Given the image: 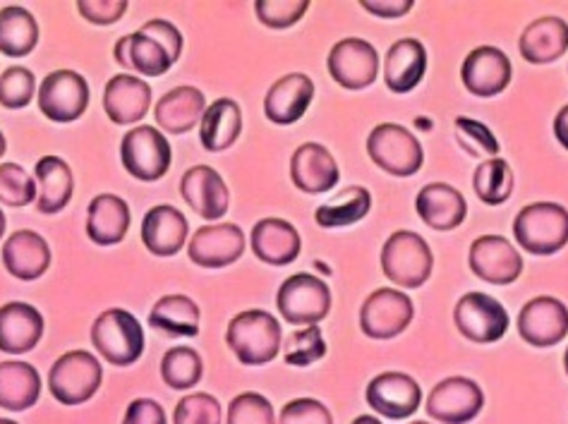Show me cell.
Returning a JSON list of instances; mask_svg holds the SVG:
<instances>
[{
  "label": "cell",
  "mask_w": 568,
  "mask_h": 424,
  "mask_svg": "<svg viewBox=\"0 0 568 424\" xmlns=\"http://www.w3.org/2000/svg\"><path fill=\"white\" fill-rule=\"evenodd\" d=\"M226 341L233 355L247 367H262L281 353V324L274 314L264 310H247L233 316Z\"/></svg>",
  "instance_id": "6da1fadb"
},
{
  "label": "cell",
  "mask_w": 568,
  "mask_h": 424,
  "mask_svg": "<svg viewBox=\"0 0 568 424\" xmlns=\"http://www.w3.org/2000/svg\"><path fill=\"white\" fill-rule=\"evenodd\" d=\"M518 245L537 256L557 254L568 245V211L555 202L523 206L514 221Z\"/></svg>",
  "instance_id": "7a4b0ae2"
},
{
  "label": "cell",
  "mask_w": 568,
  "mask_h": 424,
  "mask_svg": "<svg viewBox=\"0 0 568 424\" xmlns=\"http://www.w3.org/2000/svg\"><path fill=\"white\" fill-rule=\"evenodd\" d=\"M92 343L99 355L115 367H130L144 353V331L138 316L113 307L101 312L92 326Z\"/></svg>",
  "instance_id": "3957f363"
},
{
  "label": "cell",
  "mask_w": 568,
  "mask_h": 424,
  "mask_svg": "<svg viewBox=\"0 0 568 424\" xmlns=\"http://www.w3.org/2000/svg\"><path fill=\"white\" fill-rule=\"evenodd\" d=\"M435 256L432 250L413 231H396L388 235L382 248V271L384 276L400 287H420L432 276Z\"/></svg>",
  "instance_id": "277c9868"
},
{
  "label": "cell",
  "mask_w": 568,
  "mask_h": 424,
  "mask_svg": "<svg viewBox=\"0 0 568 424\" xmlns=\"http://www.w3.org/2000/svg\"><path fill=\"white\" fill-rule=\"evenodd\" d=\"M103 370L87 351H70L53 362L49 372L51 396L63 405H82L101 388Z\"/></svg>",
  "instance_id": "5b68a950"
},
{
  "label": "cell",
  "mask_w": 568,
  "mask_h": 424,
  "mask_svg": "<svg viewBox=\"0 0 568 424\" xmlns=\"http://www.w3.org/2000/svg\"><path fill=\"white\" fill-rule=\"evenodd\" d=\"M367 154L382 171L396 178H410L423 169L425 151L420 140L394 123H382L369 132Z\"/></svg>",
  "instance_id": "8992f818"
},
{
  "label": "cell",
  "mask_w": 568,
  "mask_h": 424,
  "mask_svg": "<svg viewBox=\"0 0 568 424\" xmlns=\"http://www.w3.org/2000/svg\"><path fill=\"white\" fill-rule=\"evenodd\" d=\"M276 305L288 324L317 326L332 310V291L317 276L295 274L281 283Z\"/></svg>",
  "instance_id": "52a82bcc"
},
{
  "label": "cell",
  "mask_w": 568,
  "mask_h": 424,
  "mask_svg": "<svg viewBox=\"0 0 568 424\" xmlns=\"http://www.w3.org/2000/svg\"><path fill=\"white\" fill-rule=\"evenodd\" d=\"M121 159L125 171L144 180V183H154L169 173L171 161H173V149L171 142L163 138L152 125H138L132 128L121 144Z\"/></svg>",
  "instance_id": "ba28073f"
},
{
  "label": "cell",
  "mask_w": 568,
  "mask_h": 424,
  "mask_svg": "<svg viewBox=\"0 0 568 424\" xmlns=\"http://www.w3.org/2000/svg\"><path fill=\"white\" fill-rule=\"evenodd\" d=\"M413 300L396 287H379L361 307V329L365 336L375 341H388L400 336L413 322Z\"/></svg>",
  "instance_id": "9c48e42d"
},
{
  "label": "cell",
  "mask_w": 568,
  "mask_h": 424,
  "mask_svg": "<svg viewBox=\"0 0 568 424\" xmlns=\"http://www.w3.org/2000/svg\"><path fill=\"white\" fill-rule=\"evenodd\" d=\"M485 407V393L468 376H448L432 388L427 415L439 424H468Z\"/></svg>",
  "instance_id": "30bf717a"
},
{
  "label": "cell",
  "mask_w": 568,
  "mask_h": 424,
  "mask_svg": "<svg viewBox=\"0 0 568 424\" xmlns=\"http://www.w3.org/2000/svg\"><path fill=\"white\" fill-rule=\"evenodd\" d=\"M39 109L53 123H74L89 105V84L80 72L55 70L39 87Z\"/></svg>",
  "instance_id": "8fae6325"
},
{
  "label": "cell",
  "mask_w": 568,
  "mask_h": 424,
  "mask_svg": "<svg viewBox=\"0 0 568 424\" xmlns=\"http://www.w3.org/2000/svg\"><path fill=\"white\" fill-rule=\"evenodd\" d=\"M456 329L473 343H497L508 331V312L499 300L485 293H466L454 310Z\"/></svg>",
  "instance_id": "7c38bea8"
},
{
  "label": "cell",
  "mask_w": 568,
  "mask_h": 424,
  "mask_svg": "<svg viewBox=\"0 0 568 424\" xmlns=\"http://www.w3.org/2000/svg\"><path fill=\"white\" fill-rule=\"evenodd\" d=\"M328 72L343 89H367L379 74V53L365 39H341L328 53Z\"/></svg>",
  "instance_id": "4fadbf2b"
},
{
  "label": "cell",
  "mask_w": 568,
  "mask_h": 424,
  "mask_svg": "<svg viewBox=\"0 0 568 424\" xmlns=\"http://www.w3.org/2000/svg\"><path fill=\"white\" fill-rule=\"evenodd\" d=\"M367 405L388 420H406L423 403V388L410 374L384 372L367 386Z\"/></svg>",
  "instance_id": "5bb4252c"
},
{
  "label": "cell",
  "mask_w": 568,
  "mask_h": 424,
  "mask_svg": "<svg viewBox=\"0 0 568 424\" xmlns=\"http://www.w3.org/2000/svg\"><path fill=\"white\" fill-rule=\"evenodd\" d=\"M473 274L491 285H508L523 274V256L501 235H483L470 245Z\"/></svg>",
  "instance_id": "9a60e30c"
},
{
  "label": "cell",
  "mask_w": 568,
  "mask_h": 424,
  "mask_svg": "<svg viewBox=\"0 0 568 424\" xmlns=\"http://www.w3.org/2000/svg\"><path fill=\"white\" fill-rule=\"evenodd\" d=\"M245 252V233L235 223L204 225L192 235L187 254L204 269H223L241 260Z\"/></svg>",
  "instance_id": "2e32d148"
},
{
  "label": "cell",
  "mask_w": 568,
  "mask_h": 424,
  "mask_svg": "<svg viewBox=\"0 0 568 424\" xmlns=\"http://www.w3.org/2000/svg\"><path fill=\"white\" fill-rule=\"evenodd\" d=\"M511 60L497 47H480L463 60L460 80L470 94L480 99H491L501 94L511 82Z\"/></svg>",
  "instance_id": "e0dca14e"
},
{
  "label": "cell",
  "mask_w": 568,
  "mask_h": 424,
  "mask_svg": "<svg viewBox=\"0 0 568 424\" xmlns=\"http://www.w3.org/2000/svg\"><path fill=\"white\" fill-rule=\"evenodd\" d=\"M520 339L535 347H551L566 339L568 310L557 297H535L518 314Z\"/></svg>",
  "instance_id": "ac0fdd59"
},
{
  "label": "cell",
  "mask_w": 568,
  "mask_h": 424,
  "mask_svg": "<svg viewBox=\"0 0 568 424\" xmlns=\"http://www.w3.org/2000/svg\"><path fill=\"white\" fill-rule=\"evenodd\" d=\"M181 192L194 214L206 221H219L229 214L231 190L219 171L209 169V165H194V169H190L181 180Z\"/></svg>",
  "instance_id": "d6986e66"
},
{
  "label": "cell",
  "mask_w": 568,
  "mask_h": 424,
  "mask_svg": "<svg viewBox=\"0 0 568 424\" xmlns=\"http://www.w3.org/2000/svg\"><path fill=\"white\" fill-rule=\"evenodd\" d=\"M312 99H315V82H312L307 74H283V78L276 80L266 92V120H272L274 125H293L307 113Z\"/></svg>",
  "instance_id": "ffe728a7"
},
{
  "label": "cell",
  "mask_w": 568,
  "mask_h": 424,
  "mask_svg": "<svg viewBox=\"0 0 568 424\" xmlns=\"http://www.w3.org/2000/svg\"><path fill=\"white\" fill-rule=\"evenodd\" d=\"M293 185L305 194H324L334 190L338 183V163L332 151L317 142H307L295 149L291 159Z\"/></svg>",
  "instance_id": "44dd1931"
},
{
  "label": "cell",
  "mask_w": 568,
  "mask_h": 424,
  "mask_svg": "<svg viewBox=\"0 0 568 424\" xmlns=\"http://www.w3.org/2000/svg\"><path fill=\"white\" fill-rule=\"evenodd\" d=\"M250 245L260 262L272 266H286L301 256L303 240L293 223L283 219H262L260 223H254Z\"/></svg>",
  "instance_id": "7402d4cb"
},
{
  "label": "cell",
  "mask_w": 568,
  "mask_h": 424,
  "mask_svg": "<svg viewBox=\"0 0 568 424\" xmlns=\"http://www.w3.org/2000/svg\"><path fill=\"white\" fill-rule=\"evenodd\" d=\"M152 105V87L134 74H115L103 92V109L115 125H134Z\"/></svg>",
  "instance_id": "603a6c76"
},
{
  "label": "cell",
  "mask_w": 568,
  "mask_h": 424,
  "mask_svg": "<svg viewBox=\"0 0 568 424\" xmlns=\"http://www.w3.org/2000/svg\"><path fill=\"white\" fill-rule=\"evenodd\" d=\"M190 225L183 216V211H178L171 204H159L146 211L142 221V242L144 248L156 256H173L185 248Z\"/></svg>",
  "instance_id": "cb8c5ba5"
},
{
  "label": "cell",
  "mask_w": 568,
  "mask_h": 424,
  "mask_svg": "<svg viewBox=\"0 0 568 424\" xmlns=\"http://www.w3.org/2000/svg\"><path fill=\"white\" fill-rule=\"evenodd\" d=\"M43 336V316L27 302H8L0 307V351L24 355L34 351Z\"/></svg>",
  "instance_id": "d4e9b609"
},
{
  "label": "cell",
  "mask_w": 568,
  "mask_h": 424,
  "mask_svg": "<svg viewBox=\"0 0 568 424\" xmlns=\"http://www.w3.org/2000/svg\"><path fill=\"white\" fill-rule=\"evenodd\" d=\"M415 209L423 223L435 231H454L468 214L466 196L446 183L425 185L415 196Z\"/></svg>",
  "instance_id": "484cf974"
},
{
  "label": "cell",
  "mask_w": 568,
  "mask_h": 424,
  "mask_svg": "<svg viewBox=\"0 0 568 424\" xmlns=\"http://www.w3.org/2000/svg\"><path fill=\"white\" fill-rule=\"evenodd\" d=\"M3 264L14 279L37 281L51 266L49 242L34 231L12 233L3 245Z\"/></svg>",
  "instance_id": "4316f807"
},
{
  "label": "cell",
  "mask_w": 568,
  "mask_h": 424,
  "mask_svg": "<svg viewBox=\"0 0 568 424\" xmlns=\"http://www.w3.org/2000/svg\"><path fill=\"white\" fill-rule=\"evenodd\" d=\"M427 51L417 39H398L384 60V82L394 94H408L425 80Z\"/></svg>",
  "instance_id": "83f0119b"
},
{
  "label": "cell",
  "mask_w": 568,
  "mask_h": 424,
  "mask_svg": "<svg viewBox=\"0 0 568 424\" xmlns=\"http://www.w3.org/2000/svg\"><path fill=\"white\" fill-rule=\"evenodd\" d=\"M206 99L197 87H175L156 101V125L169 134H185L202 123Z\"/></svg>",
  "instance_id": "f1b7e54d"
},
{
  "label": "cell",
  "mask_w": 568,
  "mask_h": 424,
  "mask_svg": "<svg viewBox=\"0 0 568 424\" xmlns=\"http://www.w3.org/2000/svg\"><path fill=\"white\" fill-rule=\"evenodd\" d=\"M130 229V206L118 194H99L87 211V235L101 248L123 242Z\"/></svg>",
  "instance_id": "f546056e"
},
{
  "label": "cell",
  "mask_w": 568,
  "mask_h": 424,
  "mask_svg": "<svg viewBox=\"0 0 568 424\" xmlns=\"http://www.w3.org/2000/svg\"><path fill=\"white\" fill-rule=\"evenodd\" d=\"M520 55L532 65H549L568 51V24L561 18H540L520 34Z\"/></svg>",
  "instance_id": "4dcf8cb0"
},
{
  "label": "cell",
  "mask_w": 568,
  "mask_h": 424,
  "mask_svg": "<svg viewBox=\"0 0 568 424\" xmlns=\"http://www.w3.org/2000/svg\"><path fill=\"white\" fill-rule=\"evenodd\" d=\"M41 396V376L29 362H0V407L10 413H24Z\"/></svg>",
  "instance_id": "1f68e13d"
},
{
  "label": "cell",
  "mask_w": 568,
  "mask_h": 424,
  "mask_svg": "<svg viewBox=\"0 0 568 424\" xmlns=\"http://www.w3.org/2000/svg\"><path fill=\"white\" fill-rule=\"evenodd\" d=\"M34 180L39 183L37 209L41 214H58L63 211L74 192V178L70 165L58 157H43L37 161Z\"/></svg>",
  "instance_id": "d6a6232c"
},
{
  "label": "cell",
  "mask_w": 568,
  "mask_h": 424,
  "mask_svg": "<svg viewBox=\"0 0 568 424\" xmlns=\"http://www.w3.org/2000/svg\"><path fill=\"white\" fill-rule=\"evenodd\" d=\"M243 132L241 105L233 99H216L206 105L200 123V140L206 151H226Z\"/></svg>",
  "instance_id": "836d02e7"
},
{
  "label": "cell",
  "mask_w": 568,
  "mask_h": 424,
  "mask_svg": "<svg viewBox=\"0 0 568 424\" xmlns=\"http://www.w3.org/2000/svg\"><path fill=\"white\" fill-rule=\"evenodd\" d=\"M149 324L171 336L194 339L200 333V307L187 295H166L149 312Z\"/></svg>",
  "instance_id": "e575fe53"
},
{
  "label": "cell",
  "mask_w": 568,
  "mask_h": 424,
  "mask_svg": "<svg viewBox=\"0 0 568 424\" xmlns=\"http://www.w3.org/2000/svg\"><path fill=\"white\" fill-rule=\"evenodd\" d=\"M39 24L34 14L20 6L0 10V53L10 58H24L37 49Z\"/></svg>",
  "instance_id": "d590c367"
},
{
  "label": "cell",
  "mask_w": 568,
  "mask_h": 424,
  "mask_svg": "<svg viewBox=\"0 0 568 424\" xmlns=\"http://www.w3.org/2000/svg\"><path fill=\"white\" fill-rule=\"evenodd\" d=\"M372 209V194L367 188L351 185L338 192L332 200L324 202L315 211V221L322 229H346L357 221H363Z\"/></svg>",
  "instance_id": "8d00e7d4"
},
{
  "label": "cell",
  "mask_w": 568,
  "mask_h": 424,
  "mask_svg": "<svg viewBox=\"0 0 568 424\" xmlns=\"http://www.w3.org/2000/svg\"><path fill=\"white\" fill-rule=\"evenodd\" d=\"M514 185H516L514 171L504 159L483 161L473 173V190L477 196H480V202L489 206L508 202V196L514 194Z\"/></svg>",
  "instance_id": "74e56055"
},
{
  "label": "cell",
  "mask_w": 568,
  "mask_h": 424,
  "mask_svg": "<svg viewBox=\"0 0 568 424\" xmlns=\"http://www.w3.org/2000/svg\"><path fill=\"white\" fill-rule=\"evenodd\" d=\"M204 365L197 351L192 347H173L161 360V378L163 384L175 391L194 388L202 382Z\"/></svg>",
  "instance_id": "f35d334b"
},
{
  "label": "cell",
  "mask_w": 568,
  "mask_h": 424,
  "mask_svg": "<svg viewBox=\"0 0 568 424\" xmlns=\"http://www.w3.org/2000/svg\"><path fill=\"white\" fill-rule=\"evenodd\" d=\"M173 65V58L156 39L142 34L140 29L130 34V68L134 72L146 74V78H161V74H166Z\"/></svg>",
  "instance_id": "ab89813d"
},
{
  "label": "cell",
  "mask_w": 568,
  "mask_h": 424,
  "mask_svg": "<svg viewBox=\"0 0 568 424\" xmlns=\"http://www.w3.org/2000/svg\"><path fill=\"white\" fill-rule=\"evenodd\" d=\"M37 180L18 163H0V202L27 206L37 200Z\"/></svg>",
  "instance_id": "60d3db41"
},
{
  "label": "cell",
  "mask_w": 568,
  "mask_h": 424,
  "mask_svg": "<svg viewBox=\"0 0 568 424\" xmlns=\"http://www.w3.org/2000/svg\"><path fill=\"white\" fill-rule=\"evenodd\" d=\"M37 92V80L34 72L22 65H12L3 74H0V105L6 109H24V105L32 103Z\"/></svg>",
  "instance_id": "b9f144b4"
},
{
  "label": "cell",
  "mask_w": 568,
  "mask_h": 424,
  "mask_svg": "<svg viewBox=\"0 0 568 424\" xmlns=\"http://www.w3.org/2000/svg\"><path fill=\"white\" fill-rule=\"evenodd\" d=\"M458 144L468 151L470 157H483L485 161L499 157V142L491 130L473 118L460 115L454 120Z\"/></svg>",
  "instance_id": "7bdbcfd3"
},
{
  "label": "cell",
  "mask_w": 568,
  "mask_h": 424,
  "mask_svg": "<svg viewBox=\"0 0 568 424\" xmlns=\"http://www.w3.org/2000/svg\"><path fill=\"white\" fill-rule=\"evenodd\" d=\"M326 355V341L320 326L293 331L286 339V362L291 367H307Z\"/></svg>",
  "instance_id": "ee69618b"
},
{
  "label": "cell",
  "mask_w": 568,
  "mask_h": 424,
  "mask_svg": "<svg viewBox=\"0 0 568 424\" xmlns=\"http://www.w3.org/2000/svg\"><path fill=\"white\" fill-rule=\"evenodd\" d=\"M221 403L209 393H190L175 405L173 424H221Z\"/></svg>",
  "instance_id": "f6af8a7d"
},
{
  "label": "cell",
  "mask_w": 568,
  "mask_h": 424,
  "mask_svg": "<svg viewBox=\"0 0 568 424\" xmlns=\"http://www.w3.org/2000/svg\"><path fill=\"white\" fill-rule=\"evenodd\" d=\"M226 424H276L274 405L262 393H241L229 405Z\"/></svg>",
  "instance_id": "bcb514c9"
},
{
  "label": "cell",
  "mask_w": 568,
  "mask_h": 424,
  "mask_svg": "<svg viewBox=\"0 0 568 424\" xmlns=\"http://www.w3.org/2000/svg\"><path fill=\"white\" fill-rule=\"evenodd\" d=\"M310 10L307 0H257L254 12L268 29H288Z\"/></svg>",
  "instance_id": "7dc6e473"
},
{
  "label": "cell",
  "mask_w": 568,
  "mask_h": 424,
  "mask_svg": "<svg viewBox=\"0 0 568 424\" xmlns=\"http://www.w3.org/2000/svg\"><path fill=\"white\" fill-rule=\"evenodd\" d=\"M278 424H334V417L317 398H295L281 411Z\"/></svg>",
  "instance_id": "c3c4849f"
},
{
  "label": "cell",
  "mask_w": 568,
  "mask_h": 424,
  "mask_svg": "<svg viewBox=\"0 0 568 424\" xmlns=\"http://www.w3.org/2000/svg\"><path fill=\"white\" fill-rule=\"evenodd\" d=\"M78 10L87 22L106 27L123 18L128 10V0H80Z\"/></svg>",
  "instance_id": "681fc988"
},
{
  "label": "cell",
  "mask_w": 568,
  "mask_h": 424,
  "mask_svg": "<svg viewBox=\"0 0 568 424\" xmlns=\"http://www.w3.org/2000/svg\"><path fill=\"white\" fill-rule=\"evenodd\" d=\"M140 32L156 39L161 47L169 51L173 63H178V58H181V53H183V34L178 32L175 24H171L166 20H149L146 24H142Z\"/></svg>",
  "instance_id": "f907efd6"
},
{
  "label": "cell",
  "mask_w": 568,
  "mask_h": 424,
  "mask_svg": "<svg viewBox=\"0 0 568 424\" xmlns=\"http://www.w3.org/2000/svg\"><path fill=\"white\" fill-rule=\"evenodd\" d=\"M123 424H169L166 411L152 398H134L123 417Z\"/></svg>",
  "instance_id": "816d5d0a"
},
{
  "label": "cell",
  "mask_w": 568,
  "mask_h": 424,
  "mask_svg": "<svg viewBox=\"0 0 568 424\" xmlns=\"http://www.w3.org/2000/svg\"><path fill=\"white\" fill-rule=\"evenodd\" d=\"M367 12L377 14V18H403L413 10V0H363L361 3Z\"/></svg>",
  "instance_id": "f5cc1de1"
},
{
  "label": "cell",
  "mask_w": 568,
  "mask_h": 424,
  "mask_svg": "<svg viewBox=\"0 0 568 424\" xmlns=\"http://www.w3.org/2000/svg\"><path fill=\"white\" fill-rule=\"evenodd\" d=\"M555 138L568 151V105H564V109L555 118Z\"/></svg>",
  "instance_id": "db71d44e"
},
{
  "label": "cell",
  "mask_w": 568,
  "mask_h": 424,
  "mask_svg": "<svg viewBox=\"0 0 568 424\" xmlns=\"http://www.w3.org/2000/svg\"><path fill=\"white\" fill-rule=\"evenodd\" d=\"M113 55H115V60H118V65H123V68L132 70V68H130V34L123 37V39H118L115 49H113Z\"/></svg>",
  "instance_id": "11a10c76"
},
{
  "label": "cell",
  "mask_w": 568,
  "mask_h": 424,
  "mask_svg": "<svg viewBox=\"0 0 568 424\" xmlns=\"http://www.w3.org/2000/svg\"><path fill=\"white\" fill-rule=\"evenodd\" d=\"M351 424H382V420H377L375 415H361V417H355Z\"/></svg>",
  "instance_id": "9f6ffc18"
},
{
  "label": "cell",
  "mask_w": 568,
  "mask_h": 424,
  "mask_svg": "<svg viewBox=\"0 0 568 424\" xmlns=\"http://www.w3.org/2000/svg\"><path fill=\"white\" fill-rule=\"evenodd\" d=\"M3 233H6V214L0 211V238H3Z\"/></svg>",
  "instance_id": "6f0895ef"
},
{
  "label": "cell",
  "mask_w": 568,
  "mask_h": 424,
  "mask_svg": "<svg viewBox=\"0 0 568 424\" xmlns=\"http://www.w3.org/2000/svg\"><path fill=\"white\" fill-rule=\"evenodd\" d=\"M3 154H6V138L3 132H0V159H3Z\"/></svg>",
  "instance_id": "680465c9"
},
{
  "label": "cell",
  "mask_w": 568,
  "mask_h": 424,
  "mask_svg": "<svg viewBox=\"0 0 568 424\" xmlns=\"http://www.w3.org/2000/svg\"><path fill=\"white\" fill-rule=\"evenodd\" d=\"M564 365H566V374H568V351H566V355H564Z\"/></svg>",
  "instance_id": "91938a15"
},
{
  "label": "cell",
  "mask_w": 568,
  "mask_h": 424,
  "mask_svg": "<svg viewBox=\"0 0 568 424\" xmlns=\"http://www.w3.org/2000/svg\"><path fill=\"white\" fill-rule=\"evenodd\" d=\"M0 424H18V422H12V420H0Z\"/></svg>",
  "instance_id": "94428289"
},
{
  "label": "cell",
  "mask_w": 568,
  "mask_h": 424,
  "mask_svg": "<svg viewBox=\"0 0 568 424\" xmlns=\"http://www.w3.org/2000/svg\"><path fill=\"white\" fill-rule=\"evenodd\" d=\"M410 424H429V422H410Z\"/></svg>",
  "instance_id": "6125c7cd"
}]
</instances>
